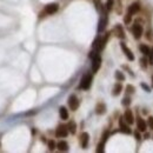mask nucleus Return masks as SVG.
<instances>
[{
	"label": "nucleus",
	"instance_id": "nucleus-15",
	"mask_svg": "<svg viewBox=\"0 0 153 153\" xmlns=\"http://www.w3.org/2000/svg\"><path fill=\"white\" fill-rule=\"evenodd\" d=\"M108 38H110V33L107 32L103 38H101V41H100V45H99V48H98V52H99V51H103V49L105 48L106 43H107V40H108Z\"/></svg>",
	"mask_w": 153,
	"mask_h": 153
},
{
	"label": "nucleus",
	"instance_id": "nucleus-6",
	"mask_svg": "<svg viewBox=\"0 0 153 153\" xmlns=\"http://www.w3.org/2000/svg\"><path fill=\"white\" fill-rule=\"evenodd\" d=\"M100 66H101V58H100L99 54H97V56L92 59V72H93V73H97L98 70L100 68Z\"/></svg>",
	"mask_w": 153,
	"mask_h": 153
},
{
	"label": "nucleus",
	"instance_id": "nucleus-31",
	"mask_svg": "<svg viewBox=\"0 0 153 153\" xmlns=\"http://www.w3.org/2000/svg\"><path fill=\"white\" fill-rule=\"evenodd\" d=\"M113 8V0H107L106 3V9L107 11H111Z\"/></svg>",
	"mask_w": 153,
	"mask_h": 153
},
{
	"label": "nucleus",
	"instance_id": "nucleus-5",
	"mask_svg": "<svg viewBox=\"0 0 153 153\" xmlns=\"http://www.w3.org/2000/svg\"><path fill=\"white\" fill-rule=\"evenodd\" d=\"M120 47H121V49H123L124 54L127 57V59L131 60V61H133V60H134V54L132 53V51L126 46V44H125L124 41H121V43H120Z\"/></svg>",
	"mask_w": 153,
	"mask_h": 153
},
{
	"label": "nucleus",
	"instance_id": "nucleus-24",
	"mask_svg": "<svg viewBox=\"0 0 153 153\" xmlns=\"http://www.w3.org/2000/svg\"><path fill=\"white\" fill-rule=\"evenodd\" d=\"M56 147H57V144L54 143V140H49V141H48V150L49 151H54Z\"/></svg>",
	"mask_w": 153,
	"mask_h": 153
},
{
	"label": "nucleus",
	"instance_id": "nucleus-34",
	"mask_svg": "<svg viewBox=\"0 0 153 153\" xmlns=\"http://www.w3.org/2000/svg\"><path fill=\"white\" fill-rule=\"evenodd\" d=\"M141 87L144 88V90H145L147 93H150V92H151V88H150V87L146 85V84H144V83H143V84H141Z\"/></svg>",
	"mask_w": 153,
	"mask_h": 153
},
{
	"label": "nucleus",
	"instance_id": "nucleus-17",
	"mask_svg": "<svg viewBox=\"0 0 153 153\" xmlns=\"http://www.w3.org/2000/svg\"><path fill=\"white\" fill-rule=\"evenodd\" d=\"M59 116H60V118H61L62 120H67V119H68V111H67V108L64 107V106H61V107L59 108Z\"/></svg>",
	"mask_w": 153,
	"mask_h": 153
},
{
	"label": "nucleus",
	"instance_id": "nucleus-25",
	"mask_svg": "<svg viewBox=\"0 0 153 153\" xmlns=\"http://www.w3.org/2000/svg\"><path fill=\"white\" fill-rule=\"evenodd\" d=\"M108 137H110V132H108L107 130H106V131H104V133H103V137H101V141H103V143H106Z\"/></svg>",
	"mask_w": 153,
	"mask_h": 153
},
{
	"label": "nucleus",
	"instance_id": "nucleus-1",
	"mask_svg": "<svg viewBox=\"0 0 153 153\" xmlns=\"http://www.w3.org/2000/svg\"><path fill=\"white\" fill-rule=\"evenodd\" d=\"M92 74H85L84 76H83V79H81V81H80V85H79V87L80 88H83V90H88V88L91 87V84H92Z\"/></svg>",
	"mask_w": 153,
	"mask_h": 153
},
{
	"label": "nucleus",
	"instance_id": "nucleus-8",
	"mask_svg": "<svg viewBox=\"0 0 153 153\" xmlns=\"http://www.w3.org/2000/svg\"><path fill=\"white\" fill-rule=\"evenodd\" d=\"M59 9V6H58V4H48L46 7H45V13L46 14H54Z\"/></svg>",
	"mask_w": 153,
	"mask_h": 153
},
{
	"label": "nucleus",
	"instance_id": "nucleus-37",
	"mask_svg": "<svg viewBox=\"0 0 153 153\" xmlns=\"http://www.w3.org/2000/svg\"><path fill=\"white\" fill-rule=\"evenodd\" d=\"M152 85H153V76H152Z\"/></svg>",
	"mask_w": 153,
	"mask_h": 153
},
{
	"label": "nucleus",
	"instance_id": "nucleus-16",
	"mask_svg": "<svg viewBox=\"0 0 153 153\" xmlns=\"http://www.w3.org/2000/svg\"><path fill=\"white\" fill-rule=\"evenodd\" d=\"M57 147L60 152H67L68 151V144L66 141H64V140H60V141L57 144Z\"/></svg>",
	"mask_w": 153,
	"mask_h": 153
},
{
	"label": "nucleus",
	"instance_id": "nucleus-35",
	"mask_svg": "<svg viewBox=\"0 0 153 153\" xmlns=\"http://www.w3.org/2000/svg\"><path fill=\"white\" fill-rule=\"evenodd\" d=\"M150 64L153 65V48L151 49V53H150Z\"/></svg>",
	"mask_w": 153,
	"mask_h": 153
},
{
	"label": "nucleus",
	"instance_id": "nucleus-12",
	"mask_svg": "<svg viewBox=\"0 0 153 153\" xmlns=\"http://www.w3.org/2000/svg\"><path fill=\"white\" fill-rule=\"evenodd\" d=\"M137 129H138V131H140V132H145V131H146L147 124H146V121H145L143 118H138V120H137Z\"/></svg>",
	"mask_w": 153,
	"mask_h": 153
},
{
	"label": "nucleus",
	"instance_id": "nucleus-19",
	"mask_svg": "<svg viewBox=\"0 0 153 153\" xmlns=\"http://www.w3.org/2000/svg\"><path fill=\"white\" fill-rule=\"evenodd\" d=\"M95 112L97 114H104L106 112V105L104 103H99L95 107Z\"/></svg>",
	"mask_w": 153,
	"mask_h": 153
},
{
	"label": "nucleus",
	"instance_id": "nucleus-7",
	"mask_svg": "<svg viewBox=\"0 0 153 153\" xmlns=\"http://www.w3.org/2000/svg\"><path fill=\"white\" fill-rule=\"evenodd\" d=\"M119 126H120V131L126 133V134H130L131 133V129L129 127V124L126 123V120L123 118H119Z\"/></svg>",
	"mask_w": 153,
	"mask_h": 153
},
{
	"label": "nucleus",
	"instance_id": "nucleus-9",
	"mask_svg": "<svg viewBox=\"0 0 153 153\" xmlns=\"http://www.w3.org/2000/svg\"><path fill=\"white\" fill-rule=\"evenodd\" d=\"M107 20H108V19H107V16L104 13L103 17H101V19H100V21H99V26H98V32H99V33L105 31L106 25H107Z\"/></svg>",
	"mask_w": 153,
	"mask_h": 153
},
{
	"label": "nucleus",
	"instance_id": "nucleus-32",
	"mask_svg": "<svg viewBox=\"0 0 153 153\" xmlns=\"http://www.w3.org/2000/svg\"><path fill=\"white\" fill-rule=\"evenodd\" d=\"M147 125H148L150 129L153 130V117H150V118H148V120H147Z\"/></svg>",
	"mask_w": 153,
	"mask_h": 153
},
{
	"label": "nucleus",
	"instance_id": "nucleus-23",
	"mask_svg": "<svg viewBox=\"0 0 153 153\" xmlns=\"http://www.w3.org/2000/svg\"><path fill=\"white\" fill-rule=\"evenodd\" d=\"M100 41H101V37H100V35H98V37L95 38V40L93 41V45H92L94 49H97V51H98V48H99V45H100Z\"/></svg>",
	"mask_w": 153,
	"mask_h": 153
},
{
	"label": "nucleus",
	"instance_id": "nucleus-36",
	"mask_svg": "<svg viewBox=\"0 0 153 153\" xmlns=\"http://www.w3.org/2000/svg\"><path fill=\"white\" fill-rule=\"evenodd\" d=\"M134 137H135V139H137V140H140V139H141V135H140V133H139L138 131H135V132H134Z\"/></svg>",
	"mask_w": 153,
	"mask_h": 153
},
{
	"label": "nucleus",
	"instance_id": "nucleus-11",
	"mask_svg": "<svg viewBox=\"0 0 153 153\" xmlns=\"http://www.w3.org/2000/svg\"><path fill=\"white\" fill-rule=\"evenodd\" d=\"M113 32L116 33V35L119 38V39H125V38H126V35H125V31H124V28H123L121 25H117V26L114 27Z\"/></svg>",
	"mask_w": 153,
	"mask_h": 153
},
{
	"label": "nucleus",
	"instance_id": "nucleus-28",
	"mask_svg": "<svg viewBox=\"0 0 153 153\" xmlns=\"http://www.w3.org/2000/svg\"><path fill=\"white\" fill-rule=\"evenodd\" d=\"M131 20H132V16H131L130 13H127V14L125 16V18H124V22H125L126 25H129V24L131 22Z\"/></svg>",
	"mask_w": 153,
	"mask_h": 153
},
{
	"label": "nucleus",
	"instance_id": "nucleus-27",
	"mask_svg": "<svg viewBox=\"0 0 153 153\" xmlns=\"http://www.w3.org/2000/svg\"><path fill=\"white\" fill-rule=\"evenodd\" d=\"M134 90H135V88H134L133 85H127V86H126V92H127V93L132 94V93H134Z\"/></svg>",
	"mask_w": 153,
	"mask_h": 153
},
{
	"label": "nucleus",
	"instance_id": "nucleus-3",
	"mask_svg": "<svg viewBox=\"0 0 153 153\" xmlns=\"http://www.w3.org/2000/svg\"><path fill=\"white\" fill-rule=\"evenodd\" d=\"M79 104H80V103H79L78 98H76L74 94L70 95V98H68V106H70V108H71L72 111H76V110H78Z\"/></svg>",
	"mask_w": 153,
	"mask_h": 153
},
{
	"label": "nucleus",
	"instance_id": "nucleus-22",
	"mask_svg": "<svg viewBox=\"0 0 153 153\" xmlns=\"http://www.w3.org/2000/svg\"><path fill=\"white\" fill-rule=\"evenodd\" d=\"M114 76H116V79L119 80V81H124L125 80V75L121 71H116V73H114Z\"/></svg>",
	"mask_w": 153,
	"mask_h": 153
},
{
	"label": "nucleus",
	"instance_id": "nucleus-18",
	"mask_svg": "<svg viewBox=\"0 0 153 153\" xmlns=\"http://www.w3.org/2000/svg\"><path fill=\"white\" fill-rule=\"evenodd\" d=\"M121 91H123V85H121L120 83H117L116 85H114V87H113L112 94H113L114 97H117V95H119V94L121 93Z\"/></svg>",
	"mask_w": 153,
	"mask_h": 153
},
{
	"label": "nucleus",
	"instance_id": "nucleus-20",
	"mask_svg": "<svg viewBox=\"0 0 153 153\" xmlns=\"http://www.w3.org/2000/svg\"><path fill=\"white\" fill-rule=\"evenodd\" d=\"M139 49H140V52H141L144 56H147V57H148L150 53H151V48H150L147 45H144V44L139 46Z\"/></svg>",
	"mask_w": 153,
	"mask_h": 153
},
{
	"label": "nucleus",
	"instance_id": "nucleus-13",
	"mask_svg": "<svg viewBox=\"0 0 153 153\" xmlns=\"http://www.w3.org/2000/svg\"><path fill=\"white\" fill-rule=\"evenodd\" d=\"M88 140H90V135H88V133L87 132L81 133V135H80V144H81V147L83 148H86L87 147Z\"/></svg>",
	"mask_w": 153,
	"mask_h": 153
},
{
	"label": "nucleus",
	"instance_id": "nucleus-30",
	"mask_svg": "<svg viewBox=\"0 0 153 153\" xmlns=\"http://www.w3.org/2000/svg\"><path fill=\"white\" fill-rule=\"evenodd\" d=\"M104 146H105V143L100 141L98 144V148H97V152H104Z\"/></svg>",
	"mask_w": 153,
	"mask_h": 153
},
{
	"label": "nucleus",
	"instance_id": "nucleus-2",
	"mask_svg": "<svg viewBox=\"0 0 153 153\" xmlns=\"http://www.w3.org/2000/svg\"><path fill=\"white\" fill-rule=\"evenodd\" d=\"M68 134V129L65 125H59L56 130V137L57 138H65Z\"/></svg>",
	"mask_w": 153,
	"mask_h": 153
},
{
	"label": "nucleus",
	"instance_id": "nucleus-21",
	"mask_svg": "<svg viewBox=\"0 0 153 153\" xmlns=\"http://www.w3.org/2000/svg\"><path fill=\"white\" fill-rule=\"evenodd\" d=\"M67 129H68V132H70V133L74 134V133L76 132V124H75V121L71 120V121L67 124Z\"/></svg>",
	"mask_w": 153,
	"mask_h": 153
},
{
	"label": "nucleus",
	"instance_id": "nucleus-29",
	"mask_svg": "<svg viewBox=\"0 0 153 153\" xmlns=\"http://www.w3.org/2000/svg\"><path fill=\"white\" fill-rule=\"evenodd\" d=\"M147 59L146 58H141L140 59V65H141V67L143 68H147Z\"/></svg>",
	"mask_w": 153,
	"mask_h": 153
},
{
	"label": "nucleus",
	"instance_id": "nucleus-26",
	"mask_svg": "<svg viewBox=\"0 0 153 153\" xmlns=\"http://www.w3.org/2000/svg\"><path fill=\"white\" fill-rule=\"evenodd\" d=\"M121 104H123L124 106H129V105L131 104V98H130V97H125V98L123 99V101H121Z\"/></svg>",
	"mask_w": 153,
	"mask_h": 153
},
{
	"label": "nucleus",
	"instance_id": "nucleus-10",
	"mask_svg": "<svg viewBox=\"0 0 153 153\" xmlns=\"http://www.w3.org/2000/svg\"><path fill=\"white\" fill-rule=\"evenodd\" d=\"M124 119L126 120V123L129 125H132L134 123V116L131 110H126L125 113H124Z\"/></svg>",
	"mask_w": 153,
	"mask_h": 153
},
{
	"label": "nucleus",
	"instance_id": "nucleus-4",
	"mask_svg": "<svg viewBox=\"0 0 153 153\" xmlns=\"http://www.w3.org/2000/svg\"><path fill=\"white\" fill-rule=\"evenodd\" d=\"M132 33H133V37L135 39H140L143 35V26L139 24H134L132 26Z\"/></svg>",
	"mask_w": 153,
	"mask_h": 153
},
{
	"label": "nucleus",
	"instance_id": "nucleus-33",
	"mask_svg": "<svg viewBox=\"0 0 153 153\" xmlns=\"http://www.w3.org/2000/svg\"><path fill=\"white\" fill-rule=\"evenodd\" d=\"M123 68H124V70H126L127 72H129V73L131 74V76H134V73L132 72V70H131V68H130L129 66H126V65H124V66H123Z\"/></svg>",
	"mask_w": 153,
	"mask_h": 153
},
{
	"label": "nucleus",
	"instance_id": "nucleus-14",
	"mask_svg": "<svg viewBox=\"0 0 153 153\" xmlns=\"http://www.w3.org/2000/svg\"><path fill=\"white\" fill-rule=\"evenodd\" d=\"M139 9H140V4L139 3H133L129 8H127V13H130L131 16H133V14L138 13Z\"/></svg>",
	"mask_w": 153,
	"mask_h": 153
}]
</instances>
